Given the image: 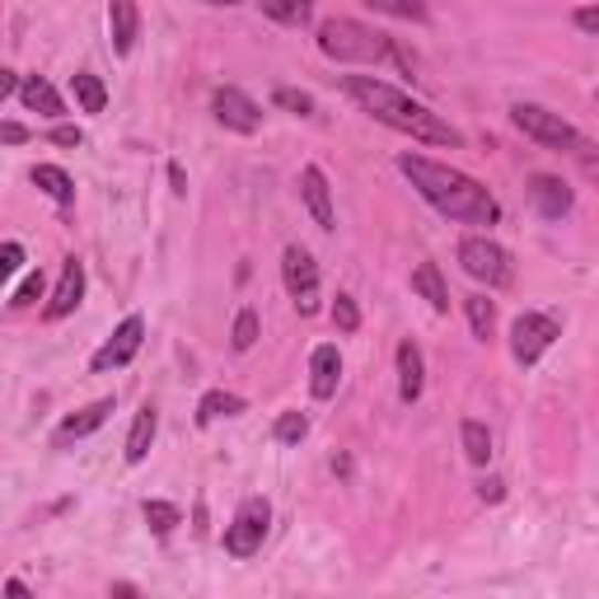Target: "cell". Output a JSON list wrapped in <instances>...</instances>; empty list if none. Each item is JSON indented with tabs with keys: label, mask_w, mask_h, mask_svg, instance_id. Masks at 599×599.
Returning <instances> with one entry per match:
<instances>
[{
	"label": "cell",
	"mask_w": 599,
	"mask_h": 599,
	"mask_svg": "<svg viewBox=\"0 0 599 599\" xmlns=\"http://www.w3.org/2000/svg\"><path fill=\"white\" fill-rule=\"evenodd\" d=\"M398 174L417 188L422 202H431L435 211L450 216L459 225H496L502 221V202H496L477 178L459 174L450 165H435L427 155H398Z\"/></svg>",
	"instance_id": "1"
},
{
	"label": "cell",
	"mask_w": 599,
	"mask_h": 599,
	"mask_svg": "<svg viewBox=\"0 0 599 599\" xmlns=\"http://www.w3.org/2000/svg\"><path fill=\"white\" fill-rule=\"evenodd\" d=\"M343 90L375 117V123L403 132V136H412V141H427V146H464V136H459L441 113H431L427 104H417L412 94L385 85V80H375V75H343Z\"/></svg>",
	"instance_id": "2"
},
{
	"label": "cell",
	"mask_w": 599,
	"mask_h": 599,
	"mask_svg": "<svg viewBox=\"0 0 599 599\" xmlns=\"http://www.w3.org/2000/svg\"><path fill=\"white\" fill-rule=\"evenodd\" d=\"M318 52L328 62H361V66H379V62H398V66H412L403 52L393 48L389 33H379L370 24H356V19H324L318 24Z\"/></svg>",
	"instance_id": "3"
},
{
	"label": "cell",
	"mask_w": 599,
	"mask_h": 599,
	"mask_svg": "<svg viewBox=\"0 0 599 599\" xmlns=\"http://www.w3.org/2000/svg\"><path fill=\"white\" fill-rule=\"evenodd\" d=\"M511 123L521 127L529 141L548 146V150H586V136L576 132L563 113H548V108H538V104H515L511 108Z\"/></svg>",
	"instance_id": "4"
},
{
	"label": "cell",
	"mask_w": 599,
	"mask_h": 599,
	"mask_svg": "<svg viewBox=\"0 0 599 599\" xmlns=\"http://www.w3.org/2000/svg\"><path fill=\"white\" fill-rule=\"evenodd\" d=\"M459 267L483 286H511V253L487 234H469L459 244Z\"/></svg>",
	"instance_id": "5"
},
{
	"label": "cell",
	"mask_w": 599,
	"mask_h": 599,
	"mask_svg": "<svg viewBox=\"0 0 599 599\" xmlns=\"http://www.w3.org/2000/svg\"><path fill=\"white\" fill-rule=\"evenodd\" d=\"M267 525H272V506L263 502V496H244L234 511V521L225 525V553L230 557H253L258 548H263Z\"/></svg>",
	"instance_id": "6"
},
{
	"label": "cell",
	"mask_w": 599,
	"mask_h": 599,
	"mask_svg": "<svg viewBox=\"0 0 599 599\" xmlns=\"http://www.w3.org/2000/svg\"><path fill=\"white\" fill-rule=\"evenodd\" d=\"M557 337H563V324H557L553 314L529 309V314H521L511 324V351H515V361H521V366H534L538 356L557 343Z\"/></svg>",
	"instance_id": "7"
},
{
	"label": "cell",
	"mask_w": 599,
	"mask_h": 599,
	"mask_svg": "<svg viewBox=\"0 0 599 599\" xmlns=\"http://www.w3.org/2000/svg\"><path fill=\"white\" fill-rule=\"evenodd\" d=\"M282 282H286V291H291V300H295L300 314H305V318L318 314V263H314L309 249L291 244V249L282 253Z\"/></svg>",
	"instance_id": "8"
},
{
	"label": "cell",
	"mask_w": 599,
	"mask_h": 599,
	"mask_svg": "<svg viewBox=\"0 0 599 599\" xmlns=\"http://www.w3.org/2000/svg\"><path fill=\"white\" fill-rule=\"evenodd\" d=\"M141 343H146V318H141V314H132V318H123V324L113 328L108 343L90 356V370H94V375H108V370L132 366V361H136V351H141Z\"/></svg>",
	"instance_id": "9"
},
{
	"label": "cell",
	"mask_w": 599,
	"mask_h": 599,
	"mask_svg": "<svg viewBox=\"0 0 599 599\" xmlns=\"http://www.w3.org/2000/svg\"><path fill=\"white\" fill-rule=\"evenodd\" d=\"M211 113H216V123L230 127V132H239V136H253L258 127H263V108H258L253 98H249L244 90H234V85H225V90L211 94Z\"/></svg>",
	"instance_id": "10"
},
{
	"label": "cell",
	"mask_w": 599,
	"mask_h": 599,
	"mask_svg": "<svg viewBox=\"0 0 599 599\" xmlns=\"http://www.w3.org/2000/svg\"><path fill=\"white\" fill-rule=\"evenodd\" d=\"M300 197H305V207L314 216L318 230H337V211H333V188H328V174L318 165H305L300 169Z\"/></svg>",
	"instance_id": "11"
},
{
	"label": "cell",
	"mask_w": 599,
	"mask_h": 599,
	"mask_svg": "<svg viewBox=\"0 0 599 599\" xmlns=\"http://www.w3.org/2000/svg\"><path fill=\"white\" fill-rule=\"evenodd\" d=\"M80 300H85V263L80 258H66V267H62V282H56V291H52V300H48V318L56 324V318H66Z\"/></svg>",
	"instance_id": "12"
},
{
	"label": "cell",
	"mask_w": 599,
	"mask_h": 599,
	"mask_svg": "<svg viewBox=\"0 0 599 599\" xmlns=\"http://www.w3.org/2000/svg\"><path fill=\"white\" fill-rule=\"evenodd\" d=\"M108 33H113V52L117 56L136 52V38H141V10H136V0H113L108 6Z\"/></svg>",
	"instance_id": "13"
},
{
	"label": "cell",
	"mask_w": 599,
	"mask_h": 599,
	"mask_svg": "<svg viewBox=\"0 0 599 599\" xmlns=\"http://www.w3.org/2000/svg\"><path fill=\"white\" fill-rule=\"evenodd\" d=\"M337 385H343V356H337L333 343L314 347V356H309V393L314 398H333Z\"/></svg>",
	"instance_id": "14"
},
{
	"label": "cell",
	"mask_w": 599,
	"mask_h": 599,
	"mask_svg": "<svg viewBox=\"0 0 599 599\" xmlns=\"http://www.w3.org/2000/svg\"><path fill=\"white\" fill-rule=\"evenodd\" d=\"M422 389H427V361H422L412 337H403V343H398V393H403V403H417Z\"/></svg>",
	"instance_id": "15"
},
{
	"label": "cell",
	"mask_w": 599,
	"mask_h": 599,
	"mask_svg": "<svg viewBox=\"0 0 599 599\" xmlns=\"http://www.w3.org/2000/svg\"><path fill=\"white\" fill-rule=\"evenodd\" d=\"M108 412H113V398H98V403H90V408H80V412H71L62 427H56V435L52 441L56 445H71V441H85V435H94L98 427L108 422Z\"/></svg>",
	"instance_id": "16"
},
{
	"label": "cell",
	"mask_w": 599,
	"mask_h": 599,
	"mask_svg": "<svg viewBox=\"0 0 599 599\" xmlns=\"http://www.w3.org/2000/svg\"><path fill=\"white\" fill-rule=\"evenodd\" d=\"M529 197L548 221H563V216L571 211V188L563 183V178H553V174H534L529 178Z\"/></svg>",
	"instance_id": "17"
},
{
	"label": "cell",
	"mask_w": 599,
	"mask_h": 599,
	"mask_svg": "<svg viewBox=\"0 0 599 599\" xmlns=\"http://www.w3.org/2000/svg\"><path fill=\"white\" fill-rule=\"evenodd\" d=\"M412 291L422 295L435 314H450V286H445V276H441V267H435V263H417Z\"/></svg>",
	"instance_id": "18"
},
{
	"label": "cell",
	"mask_w": 599,
	"mask_h": 599,
	"mask_svg": "<svg viewBox=\"0 0 599 599\" xmlns=\"http://www.w3.org/2000/svg\"><path fill=\"white\" fill-rule=\"evenodd\" d=\"M19 98H24V108H29V113H43V117H62V113H66L62 94H56L43 75H29L24 85H19Z\"/></svg>",
	"instance_id": "19"
},
{
	"label": "cell",
	"mask_w": 599,
	"mask_h": 599,
	"mask_svg": "<svg viewBox=\"0 0 599 599\" xmlns=\"http://www.w3.org/2000/svg\"><path fill=\"white\" fill-rule=\"evenodd\" d=\"M155 431H159V412L146 403L141 412H136L132 435H127V464H146V454H150V445H155Z\"/></svg>",
	"instance_id": "20"
},
{
	"label": "cell",
	"mask_w": 599,
	"mask_h": 599,
	"mask_svg": "<svg viewBox=\"0 0 599 599\" xmlns=\"http://www.w3.org/2000/svg\"><path fill=\"white\" fill-rule=\"evenodd\" d=\"M71 94H75L80 113H104V108H108V85H104L98 75H90V71L71 75Z\"/></svg>",
	"instance_id": "21"
},
{
	"label": "cell",
	"mask_w": 599,
	"mask_h": 599,
	"mask_svg": "<svg viewBox=\"0 0 599 599\" xmlns=\"http://www.w3.org/2000/svg\"><path fill=\"white\" fill-rule=\"evenodd\" d=\"M239 412H244V398L225 393V389H211L202 403H197V427H211V422H221V417H239Z\"/></svg>",
	"instance_id": "22"
},
{
	"label": "cell",
	"mask_w": 599,
	"mask_h": 599,
	"mask_svg": "<svg viewBox=\"0 0 599 599\" xmlns=\"http://www.w3.org/2000/svg\"><path fill=\"white\" fill-rule=\"evenodd\" d=\"M33 183L43 188L56 207H71V202H75V183H71V174H66V169H56V165H38V169H33Z\"/></svg>",
	"instance_id": "23"
},
{
	"label": "cell",
	"mask_w": 599,
	"mask_h": 599,
	"mask_svg": "<svg viewBox=\"0 0 599 599\" xmlns=\"http://www.w3.org/2000/svg\"><path fill=\"white\" fill-rule=\"evenodd\" d=\"M459 435H464V454H469V464L483 469L487 459H492V431H487L483 422H473V417H469V422L459 427Z\"/></svg>",
	"instance_id": "24"
},
{
	"label": "cell",
	"mask_w": 599,
	"mask_h": 599,
	"mask_svg": "<svg viewBox=\"0 0 599 599\" xmlns=\"http://www.w3.org/2000/svg\"><path fill=\"white\" fill-rule=\"evenodd\" d=\"M464 309H469L473 337H477V343H487V337H492V328H496V305H492L487 295H469V300H464Z\"/></svg>",
	"instance_id": "25"
},
{
	"label": "cell",
	"mask_w": 599,
	"mask_h": 599,
	"mask_svg": "<svg viewBox=\"0 0 599 599\" xmlns=\"http://www.w3.org/2000/svg\"><path fill=\"white\" fill-rule=\"evenodd\" d=\"M263 14L276 19V24H305V19L314 14V0H263Z\"/></svg>",
	"instance_id": "26"
},
{
	"label": "cell",
	"mask_w": 599,
	"mask_h": 599,
	"mask_svg": "<svg viewBox=\"0 0 599 599\" xmlns=\"http://www.w3.org/2000/svg\"><path fill=\"white\" fill-rule=\"evenodd\" d=\"M146 525H150V534L169 538L178 525H183V511H178L174 502H146Z\"/></svg>",
	"instance_id": "27"
},
{
	"label": "cell",
	"mask_w": 599,
	"mask_h": 599,
	"mask_svg": "<svg viewBox=\"0 0 599 599\" xmlns=\"http://www.w3.org/2000/svg\"><path fill=\"white\" fill-rule=\"evenodd\" d=\"M370 10H379V14H389V19H408V24H427V6L422 0H366Z\"/></svg>",
	"instance_id": "28"
},
{
	"label": "cell",
	"mask_w": 599,
	"mask_h": 599,
	"mask_svg": "<svg viewBox=\"0 0 599 599\" xmlns=\"http://www.w3.org/2000/svg\"><path fill=\"white\" fill-rule=\"evenodd\" d=\"M272 435L282 445H300L309 435V417L305 412H282V417H276V427H272Z\"/></svg>",
	"instance_id": "29"
},
{
	"label": "cell",
	"mask_w": 599,
	"mask_h": 599,
	"mask_svg": "<svg viewBox=\"0 0 599 599\" xmlns=\"http://www.w3.org/2000/svg\"><path fill=\"white\" fill-rule=\"evenodd\" d=\"M230 343H234V351H249V347L258 343V314H253V309H239V314H234Z\"/></svg>",
	"instance_id": "30"
},
{
	"label": "cell",
	"mask_w": 599,
	"mask_h": 599,
	"mask_svg": "<svg viewBox=\"0 0 599 599\" xmlns=\"http://www.w3.org/2000/svg\"><path fill=\"white\" fill-rule=\"evenodd\" d=\"M333 324H337V333H356V328H361V309H356V300H351V295H337Z\"/></svg>",
	"instance_id": "31"
},
{
	"label": "cell",
	"mask_w": 599,
	"mask_h": 599,
	"mask_svg": "<svg viewBox=\"0 0 599 599\" xmlns=\"http://www.w3.org/2000/svg\"><path fill=\"white\" fill-rule=\"evenodd\" d=\"M272 98H276V108H286V113H295V117H309V113H314V98L300 94V90H286V85H282Z\"/></svg>",
	"instance_id": "32"
},
{
	"label": "cell",
	"mask_w": 599,
	"mask_h": 599,
	"mask_svg": "<svg viewBox=\"0 0 599 599\" xmlns=\"http://www.w3.org/2000/svg\"><path fill=\"white\" fill-rule=\"evenodd\" d=\"M19 267H24V249H19V244H0V286H6Z\"/></svg>",
	"instance_id": "33"
},
{
	"label": "cell",
	"mask_w": 599,
	"mask_h": 599,
	"mask_svg": "<svg viewBox=\"0 0 599 599\" xmlns=\"http://www.w3.org/2000/svg\"><path fill=\"white\" fill-rule=\"evenodd\" d=\"M38 295H43V272H29V282L14 291V300H10V305H33Z\"/></svg>",
	"instance_id": "34"
},
{
	"label": "cell",
	"mask_w": 599,
	"mask_h": 599,
	"mask_svg": "<svg viewBox=\"0 0 599 599\" xmlns=\"http://www.w3.org/2000/svg\"><path fill=\"white\" fill-rule=\"evenodd\" d=\"M52 141H56V146H80V141H85V132H80V127H56Z\"/></svg>",
	"instance_id": "35"
},
{
	"label": "cell",
	"mask_w": 599,
	"mask_h": 599,
	"mask_svg": "<svg viewBox=\"0 0 599 599\" xmlns=\"http://www.w3.org/2000/svg\"><path fill=\"white\" fill-rule=\"evenodd\" d=\"M0 141H6V146H19V141H29V132L19 127V123H0Z\"/></svg>",
	"instance_id": "36"
},
{
	"label": "cell",
	"mask_w": 599,
	"mask_h": 599,
	"mask_svg": "<svg viewBox=\"0 0 599 599\" xmlns=\"http://www.w3.org/2000/svg\"><path fill=\"white\" fill-rule=\"evenodd\" d=\"M576 29L595 33V29H599V10H576Z\"/></svg>",
	"instance_id": "37"
},
{
	"label": "cell",
	"mask_w": 599,
	"mask_h": 599,
	"mask_svg": "<svg viewBox=\"0 0 599 599\" xmlns=\"http://www.w3.org/2000/svg\"><path fill=\"white\" fill-rule=\"evenodd\" d=\"M19 90V75L14 71H6V66H0V98H10Z\"/></svg>",
	"instance_id": "38"
},
{
	"label": "cell",
	"mask_w": 599,
	"mask_h": 599,
	"mask_svg": "<svg viewBox=\"0 0 599 599\" xmlns=\"http://www.w3.org/2000/svg\"><path fill=\"white\" fill-rule=\"evenodd\" d=\"M477 496H483V502H502V483H496V477H487V483L477 487Z\"/></svg>",
	"instance_id": "39"
},
{
	"label": "cell",
	"mask_w": 599,
	"mask_h": 599,
	"mask_svg": "<svg viewBox=\"0 0 599 599\" xmlns=\"http://www.w3.org/2000/svg\"><path fill=\"white\" fill-rule=\"evenodd\" d=\"M169 183H174V192H188V178H183V165H169Z\"/></svg>",
	"instance_id": "40"
},
{
	"label": "cell",
	"mask_w": 599,
	"mask_h": 599,
	"mask_svg": "<svg viewBox=\"0 0 599 599\" xmlns=\"http://www.w3.org/2000/svg\"><path fill=\"white\" fill-rule=\"evenodd\" d=\"M207 6H239V0H207Z\"/></svg>",
	"instance_id": "41"
}]
</instances>
